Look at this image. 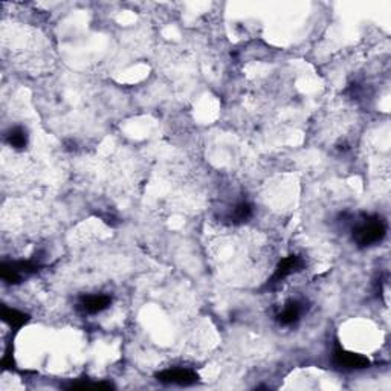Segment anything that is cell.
Listing matches in <instances>:
<instances>
[{
  "label": "cell",
  "mask_w": 391,
  "mask_h": 391,
  "mask_svg": "<svg viewBox=\"0 0 391 391\" xmlns=\"http://www.w3.org/2000/svg\"><path fill=\"white\" fill-rule=\"evenodd\" d=\"M305 266H306V261L301 257V255H297V254L287 255V257H284L277 265L273 277H270V280L268 282V286L274 287L277 284L286 282L289 277L301 273V270L305 269Z\"/></svg>",
  "instance_id": "cell-4"
},
{
  "label": "cell",
  "mask_w": 391,
  "mask_h": 391,
  "mask_svg": "<svg viewBox=\"0 0 391 391\" xmlns=\"http://www.w3.org/2000/svg\"><path fill=\"white\" fill-rule=\"evenodd\" d=\"M156 379L159 382H162V384L188 387L196 384L199 381V374L191 369V367L173 365V367H165L164 370L158 371Z\"/></svg>",
  "instance_id": "cell-2"
},
{
  "label": "cell",
  "mask_w": 391,
  "mask_h": 391,
  "mask_svg": "<svg viewBox=\"0 0 391 391\" xmlns=\"http://www.w3.org/2000/svg\"><path fill=\"white\" fill-rule=\"evenodd\" d=\"M5 141L10 147H13L15 150H23L28 146L29 135L22 125H15L8 130V133L5 135Z\"/></svg>",
  "instance_id": "cell-8"
},
{
  "label": "cell",
  "mask_w": 391,
  "mask_h": 391,
  "mask_svg": "<svg viewBox=\"0 0 391 391\" xmlns=\"http://www.w3.org/2000/svg\"><path fill=\"white\" fill-rule=\"evenodd\" d=\"M333 362L339 369L344 370H364L369 369L370 365L369 358L355 352H348V350L342 348L341 346H337V348L333 350Z\"/></svg>",
  "instance_id": "cell-5"
},
{
  "label": "cell",
  "mask_w": 391,
  "mask_h": 391,
  "mask_svg": "<svg viewBox=\"0 0 391 391\" xmlns=\"http://www.w3.org/2000/svg\"><path fill=\"white\" fill-rule=\"evenodd\" d=\"M387 234V223L379 215H365L361 220H355L352 225V237L359 248H369L384 240Z\"/></svg>",
  "instance_id": "cell-1"
},
{
  "label": "cell",
  "mask_w": 391,
  "mask_h": 391,
  "mask_svg": "<svg viewBox=\"0 0 391 391\" xmlns=\"http://www.w3.org/2000/svg\"><path fill=\"white\" fill-rule=\"evenodd\" d=\"M40 265L36 260H19L2 265V280L10 284H17L23 278L36 274Z\"/></svg>",
  "instance_id": "cell-3"
},
{
  "label": "cell",
  "mask_w": 391,
  "mask_h": 391,
  "mask_svg": "<svg viewBox=\"0 0 391 391\" xmlns=\"http://www.w3.org/2000/svg\"><path fill=\"white\" fill-rule=\"evenodd\" d=\"M302 314H305V302H301L298 300H291V301H287L284 307L277 314L275 320L280 325L287 327V325L298 323Z\"/></svg>",
  "instance_id": "cell-7"
},
{
  "label": "cell",
  "mask_w": 391,
  "mask_h": 391,
  "mask_svg": "<svg viewBox=\"0 0 391 391\" xmlns=\"http://www.w3.org/2000/svg\"><path fill=\"white\" fill-rule=\"evenodd\" d=\"M2 318L3 321L10 324L14 329H20V327L25 325L29 321V315L22 312L19 309H14V307H2Z\"/></svg>",
  "instance_id": "cell-9"
},
{
  "label": "cell",
  "mask_w": 391,
  "mask_h": 391,
  "mask_svg": "<svg viewBox=\"0 0 391 391\" xmlns=\"http://www.w3.org/2000/svg\"><path fill=\"white\" fill-rule=\"evenodd\" d=\"M252 205L248 204V202H240V204H237L233 211H231L229 214V219L233 223H245V222H248L251 217H252Z\"/></svg>",
  "instance_id": "cell-10"
},
{
  "label": "cell",
  "mask_w": 391,
  "mask_h": 391,
  "mask_svg": "<svg viewBox=\"0 0 391 391\" xmlns=\"http://www.w3.org/2000/svg\"><path fill=\"white\" fill-rule=\"evenodd\" d=\"M112 305V297L107 293H89L78 298L77 307L86 315H97L105 312Z\"/></svg>",
  "instance_id": "cell-6"
}]
</instances>
